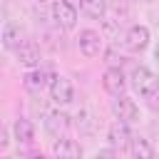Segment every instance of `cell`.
Here are the masks:
<instances>
[{
  "label": "cell",
  "instance_id": "6da1fadb",
  "mask_svg": "<svg viewBox=\"0 0 159 159\" xmlns=\"http://www.w3.org/2000/svg\"><path fill=\"white\" fill-rule=\"evenodd\" d=\"M132 84H134V89L147 99V97H152V94L159 89V75H154L149 67L139 65V67H134V72H132Z\"/></svg>",
  "mask_w": 159,
  "mask_h": 159
},
{
  "label": "cell",
  "instance_id": "7a4b0ae2",
  "mask_svg": "<svg viewBox=\"0 0 159 159\" xmlns=\"http://www.w3.org/2000/svg\"><path fill=\"white\" fill-rule=\"evenodd\" d=\"M107 139H109V144H112V149H117V152H124V149H129L132 147V132H129V124L127 122H112L109 124V129H107Z\"/></svg>",
  "mask_w": 159,
  "mask_h": 159
},
{
  "label": "cell",
  "instance_id": "3957f363",
  "mask_svg": "<svg viewBox=\"0 0 159 159\" xmlns=\"http://www.w3.org/2000/svg\"><path fill=\"white\" fill-rule=\"evenodd\" d=\"M70 127H72V117H70L67 112H62V109H55V112H50V114L45 117V129H47V134H52V137H57V139H62V137L70 132Z\"/></svg>",
  "mask_w": 159,
  "mask_h": 159
},
{
  "label": "cell",
  "instance_id": "277c9868",
  "mask_svg": "<svg viewBox=\"0 0 159 159\" xmlns=\"http://www.w3.org/2000/svg\"><path fill=\"white\" fill-rule=\"evenodd\" d=\"M102 87L112 94V97H124V89H127V77L119 67H107L104 75H102Z\"/></svg>",
  "mask_w": 159,
  "mask_h": 159
},
{
  "label": "cell",
  "instance_id": "5b68a950",
  "mask_svg": "<svg viewBox=\"0 0 159 159\" xmlns=\"http://www.w3.org/2000/svg\"><path fill=\"white\" fill-rule=\"evenodd\" d=\"M50 99L55 104H70L75 99V87L67 77H52V84H50Z\"/></svg>",
  "mask_w": 159,
  "mask_h": 159
},
{
  "label": "cell",
  "instance_id": "8992f818",
  "mask_svg": "<svg viewBox=\"0 0 159 159\" xmlns=\"http://www.w3.org/2000/svg\"><path fill=\"white\" fill-rule=\"evenodd\" d=\"M52 17L62 30H75V25H77V10L72 5H67L65 0L52 2Z\"/></svg>",
  "mask_w": 159,
  "mask_h": 159
},
{
  "label": "cell",
  "instance_id": "52a82bcc",
  "mask_svg": "<svg viewBox=\"0 0 159 159\" xmlns=\"http://www.w3.org/2000/svg\"><path fill=\"white\" fill-rule=\"evenodd\" d=\"M112 114H114L119 122L132 124V122L139 119V107L134 104V99H129V97L124 94V97H117V99L112 102Z\"/></svg>",
  "mask_w": 159,
  "mask_h": 159
},
{
  "label": "cell",
  "instance_id": "ba28073f",
  "mask_svg": "<svg viewBox=\"0 0 159 159\" xmlns=\"http://www.w3.org/2000/svg\"><path fill=\"white\" fill-rule=\"evenodd\" d=\"M15 57H17V62H20L22 67L35 70V67L40 65V47H37L32 40H25V42L15 50Z\"/></svg>",
  "mask_w": 159,
  "mask_h": 159
},
{
  "label": "cell",
  "instance_id": "9c48e42d",
  "mask_svg": "<svg viewBox=\"0 0 159 159\" xmlns=\"http://www.w3.org/2000/svg\"><path fill=\"white\" fill-rule=\"evenodd\" d=\"M102 50V35L94 30H82L80 32V52L84 57H97Z\"/></svg>",
  "mask_w": 159,
  "mask_h": 159
},
{
  "label": "cell",
  "instance_id": "30bf717a",
  "mask_svg": "<svg viewBox=\"0 0 159 159\" xmlns=\"http://www.w3.org/2000/svg\"><path fill=\"white\" fill-rule=\"evenodd\" d=\"M52 154H55V159H82V147L75 139L62 137L52 144Z\"/></svg>",
  "mask_w": 159,
  "mask_h": 159
},
{
  "label": "cell",
  "instance_id": "8fae6325",
  "mask_svg": "<svg viewBox=\"0 0 159 159\" xmlns=\"http://www.w3.org/2000/svg\"><path fill=\"white\" fill-rule=\"evenodd\" d=\"M127 47L132 50V52H142V50H147V45H149V30L144 27V25H132L129 30H127Z\"/></svg>",
  "mask_w": 159,
  "mask_h": 159
},
{
  "label": "cell",
  "instance_id": "7c38bea8",
  "mask_svg": "<svg viewBox=\"0 0 159 159\" xmlns=\"http://www.w3.org/2000/svg\"><path fill=\"white\" fill-rule=\"evenodd\" d=\"M22 84H25L27 92L40 94L47 84H52V80H50V72H45V70H30V72L22 77Z\"/></svg>",
  "mask_w": 159,
  "mask_h": 159
},
{
  "label": "cell",
  "instance_id": "4fadbf2b",
  "mask_svg": "<svg viewBox=\"0 0 159 159\" xmlns=\"http://www.w3.org/2000/svg\"><path fill=\"white\" fill-rule=\"evenodd\" d=\"M22 42H25V40H22V27H20L17 22L7 20L5 27H2V47H5V50H17Z\"/></svg>",
  "mask_w": 159,
  "mask_h": 159
},
{
  "label": "cell",
  "instance_id": "5bb4252c",
  "mask_svg": "<svg viewBox=\"0 0 159 159\" xmlns=\"http://www.w3.org/2000/svg\"><path fill=\"white\" fill-rule=\"evenodd\" d=\"M12 134H15V139L20 142V144H30L32 139H35V127H32V122L30 119H15V124H12Z\"/></svg>",
  "mask_w": 159,
  "mask_h": 159
},
{
  "label": "cell",
  "instance_id": "9a60e30c",
  "mask_svg": "<svg viewBox=\"0 0 159 159\" xmlns=\"http://www.w3.org/2000/svg\"><path fill=\"white\" fill-rule=\"evenodd\" d=\"M129 152H132V159H157L154 147H152L144 137H134V139H132Z\"/></svg>",
  "mask_w": 159,
  "mask_h": 159
},
{
  "label": "cell",
  "instance_id": "2e32d148",
  "mask_svg": "<svg viewBox=\"0 0 159 159\" xmlns=\"http://www.w3.org/2000/svg\"><path fill=\"white\" fill-rule=\"evenodd\" d=\"M84 15H89L92 20H102L107 15V0H84L82 2Z\"/></svg>",
  "mask_w": 159,
  "mask_h": 159
},
{
  "label": "cell",
  "instance_id": "e0dca14e",
  "mask_svg": "<svg viewBox=\"0 0 159 159\" xmlns=\"http://www.w3.org/2000/svg\"><path fill=\"white\" fill-rule=\"evenodd\" d=\"M94 159H119V152L112 149V147H109V149H99V152L94 154Z\"/></svg>",
  "mask_w": 159,
  "mask_h": 159
},
{
  "label": "cell",
  "instance_id": "ac0fdd59",
  "mask_svg": "<svg viewBox=\"0 0 159 159\" xmlns=\"http://www.w3.org/2000/svg\"><path fill=\"white\" fill-rule=\"evenodd\" d=\"M147 104H149V107H152V109H154V112H157V109H159V89H157V92H154V94H152V97H147Z\"/></svg>",
  "mask_w": 159,
  "mask_h": 159
},
{
  "label": "cell",
  "instance_id": "d6986e66",
  "mask_svg": "<svg viewBox=\"0 0 159 159\" xmlns=\"http://www.w3.org/2000/svg\"><path fill=\"white\" fill-rule=\"evenodd\" d=\"M7 142H10V139H7V129H2V134H0V147L5 149V147H7Z\"/></svg>",
  "mask_w": 159,
  "mask_h": 159
},
{
  "label": "cell",
  "instance_id": "ffe728a7",
  "mask_svg": "<svg viewBox=\"0 0 159 159\" xmlns=\"http://www.w3.org/2000/svg\"><path fill=\"white\" fill-rule=\"evenodd\" d=\"M65 2H67V5H72V7L77 10V7H82V2H84V0H65Z\"/></svg>",
  "mask_w": 159,
  "mask_h": 159
},
{
  "label": "cell",
  "instance_id": "44dd1931",
  "mask_svg": "<svg viewBox=\"0 0 159 159\" xmlns=\"http://www.w3.org/2000/svg\"><path fill=\"white\" fill-rule=\"evenodd\" d=\"M30 159H45V157H42L40 152H32V154H30Z\"/></svg>",
  "mask_w": 159,
  "mask_h": 159
},
{
  "label": "cell",
  "instance_id": "7402d4cb",
  "mask_svg": "<svg viewBox=\"0 0 159 159\" xmlns=\"http://www.w3.org/2000/svg\"><path fill=\"white\" fill-rule=\"evenodd\" d=\"M154 57H157V62H159V45H157V50H154Z\"/></svg>",
  "mask_w": 159,
  "mask_h": 159
},
{
  "label": "cell",
  "instance_id": "603a6c76",
  "mask_svg": "<svg viewBox=\"0 0 159 159\" xmlns=\"http://www.w3.org/2000/svg\"><path fill=\"white\" fill-rule=\"evenodd\" d=\"M35 2H40V5H42V2H47V0H35Z\"/></svg>",
  "mask_w": 159,
  "mask_h": 159
},
{
  "label": "cell",
  "instance_id": "cb8c5ba5",
  "mask_svg": "<svg viewBox=\"0 0 159 159\" xmlns=\"http://www.w3.org/2000/svg\"><path fill=\"white\" fill-rule=\"evenodd\" d=\"M5 159H10V157H5Z\"/></svg>",
  "mask_w": 159,
  "mask_h": 159
}]
</instances>
